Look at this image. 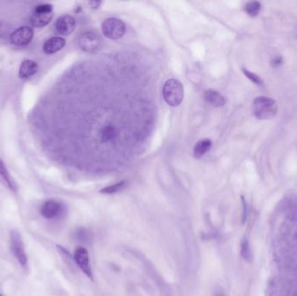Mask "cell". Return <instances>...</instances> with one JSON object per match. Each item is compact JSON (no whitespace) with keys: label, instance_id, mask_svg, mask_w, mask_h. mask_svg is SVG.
Returning <instances> with one entry per match:
<instances>
[{"label":"cell","instance_id":"1","mask_svg":"<svg viewBox=\"0 0 297 296\" xmlns=\"http://www.w3.org/2000/svg\"><path fill=\"white\" fill-rule=\"evenodd\" d=\"M253 114L256 119L268 120L273 119L277 114L276 101L268 97H257L253 102Z\"/></svg>","mask_w":297,"mask_h":296},{"label":"cell","instance_id":"2","mask_svg":"<svg viewBox=\"0 0 297 296\" xmlns=\"http://www.w3.org/2000/svg\"><path fill=\"white\" fill-rule=\"evenodd\" d=\"M163 96L169 106H179L184 98V88L182 83L175 79L167 81L163 88Z\"/></svg>","mask_w":297,"mask_h":296},{"label":"cell","instance_id":"3","mask_svg":"<svg viewBox=\"0 0 297 296\" xmlns=\"http://www.w3.org/2000/svg\"><path fill=\"white\" fill-rule=\"evenodd\" d=\"M10 248L18 263L24 269H26L28 267V256L22 236L17 230H12L10 234Z\"/></svg>","mask_w":297,"mask_h":296},{"label":"cell","instance_id":"4","mask_svg":"<svg viewBox=\"0 0 297 296\" xmlns=\"http://www.w3.org/2000/svg\"><path fill=\"white\" fill-rule=\"evenodd\" d=\"M53 6L50 4H42L36 6L31 16V24L36 28L46 26L53 17Z\"/></svg>","mask_w":297,"mask_h":296},{"label":"cell","instance_id":"5","mask_svg":"<svg viewBox=\"0 0 297 296\" xmlns=\"http://www.w3.org/2000/svg\"><path fill=\"white\" fill-rule=\"evenodd\" d=\"M102 32L109 39L116 40L125 34V25L117 18H108L102 24Z\"/></svg>","mask_w":297,"mask_h":296},{"label":"cell","instance_id":"6","mask_svg":"<svg viewBox=\"0 0 297 296\" xmlns=\"http://www.w3.org/2000/svg\"><path fill=\"white\" fill-rule=\"evenodd\" d=\"M40 213L45 219H57L65 213V207L60 201L48 200L42 204Z\"/></svg>","mask_w":297,"mask_h":296},{"label":"cell","instance_id":"7","mask_svg":"<svg viewBox=\"0 0 297 296\" xmlns=\"http://www.w3.org/2000/svg\"><path fill=\"white\" fill-rule=\"evenodd\" d=\"M75 262L90 279H93V270L90 261L89 252L83 247H78L74 252Z\"/></svg>","mask_w":297,"mask_h":296},{"label":"cell","instance_id":"8","mask_svg":"<svg viewBox=\"0 0 297 296\" xmlns=\"http://www.w3.org/2000/svg\"><path fill=\"white\" fill-rule=\"evenodd\" d=\"M33 38V31L28 26L18 28L10 35V42L17 46H24L32 41Z\"/></svg>","mask_w":297,"mask_h":296},{"label":"cell","instance_id":"9","mask_svg":"<svg viewBox=\"0 0 297 296\" xmlns=\"http://www.w3.org/2000/svg\"><path fill=\"white\" fill-rule=\"evenodd\" d=\"M79 47L85 52H93L100 45V38L95 32H87L81 35L78 40Z\"/></svg>","mask_w":297,"mask_h":296},{"label":"cell","instance_id":"10","mask_svg":"<svg viewBox=\"0 0 297 296\" xmlns=\"http://www.w3.org/2000/svg\"><path fill=\"white\" fill-rule=\"evenodd\" d=\"M56 33L63 36H69L74 32L76 20L72 16L65 15L60 17L55 24Z\"/></svg>","mask_w":297,"mask_h":296},{"label":"cell","instance_id":"11","mask_svg":"<svg viewBox=\"0 0 297 296\" xmlns=\"http://www.w3.org/2000/svg\"><path fill=\"white\" fill-rule=\"evenodd\" d=\"M66 45V40L61 37H53L45 41L43 50L46 54L56 53Z\"/></svg>","mask_w":297,"mask_h":296},{"label":"cell","instance_id":"12","mask_svg":"<svg viewBox=\"0 0 297 296\" xmlns=\"http://www.w3.org/2000/svg\"><path fill=\"white\" fill-rule=\"evenodd\" d=\"M39 70V66L37 63L33 60H25L21 64L19 68V77L23 79H27L33 77V75L36 74L37 71Z\"/></svg>","mask_w":297,"mask_h":296},{"label":"cell","instance_id":"13","mask_svg":"<svg viewBox=\"0 0 297 296\" xmlns=\"http://www.w3.org/2000/svg\"><path fill=\"white\" fill-rule=\"evenodd\" d=\"M204 99L209 104L214 107L223 106L226 103L224 97L214 90L206 91L204 93Z\"/></svg>","mask_w":297,"mask_h":296},{"label":"cell","instance_id":"14","mask_svg":"<svg viewBox=\"0 0 297 296\" xmlns=\"http://www.w3.org/2000/svg\"><path fill=\"white\" fill-rule=\"evenodd\" d=\"M118 136V131L116 128L113 127L111 125H106L102 128L99 136L100 140L103 142H112L113 140L116 139Z\"/></svg>","mask_w":297,"mask_h":296},{"label":"cell","instance_id":"15","mask_svg":"<svg viewBox=\"0 0 297 296\" xmlns=\"http://www.w3.org/2000/svg\"><path fill=\"white\" fill-rule=\"evenodd\" d=\"M0 176L3 179L4 182L6 183L10 190L15 192L17 190L16 183L13 180V178L12 177V175H10L9 171L7 170L5 163L2 162L1 159H0Z\"/></svg>","mask_w":297,"mask_h":296},{"label":"cell","instance_id":"16","mask_svg":"<svg viewBox=\"0 0 297 296\" xmlns=\"http://www.w3.org/2000/svg\"><path fill=\"white\" fill-rule=\"evenodd\" d=\"M211 145H212V142L210 139H203L197 142L194 148V157L196 158L202 157L211 150Z\"/></svg>","mask_w":297,"mask_h":296},{"label":"cell","instance_id":"17","mask_svg":"<svg viewBox=\"0 0 297 296\" xmlns=\"http://www.w3.org/2000/svg\"><path fill=\"white\" fill-rule=\"evenodd\" d=\"M261 5L258 1H251L244 6V11L250 17H256L260 13Z\"/></svg>","mask_w":297,"mask_h":296},{"label":"cell","instance_id":"18","mask_svg":"<svg viewBox=\"0 0 297 296\" xmlns=\"http://www.w3.org/2000/svg\"><path fill=\"white\" fill-rule=\"evenodd\" d=\"M126 185H127V182L123 180V181L118 182V183L112 184L110 186L105 187L103 190H100V192L104 193V194H115V193L119 192V191L124 190Z\"/></svg>","mask_w":297,"mask_h":296},{"label":"cell","instance_id":"19","mask_svg":"<svg viewBox=\"0 0 297 296\" xmlns=\"http://www.w3.org/2000/svg\"><path fill=\"white\" fill-rule=\"evenodd\" d=\"M242 71L244 72V74L245 75V77L250 79L252 83H255L256 85L262 86L263 85V81L261 79V77H259L258 75L255 74L253 73L251 71L247 70L245 68H242Z\"/></svg>","mask_w":297,"mask_h":296},{"label":"cell","instance_id":"20","mask_svg":"<svg viewBox=\"0 0 297 296\" xmlns=\"http://www.w3.org/2000/svg\"><path fill=\"white\" fill-rule=\"evenodd\" d=\"M241 255L245 260H249L250 258V245H249L248 241L245 240V239L242 242Z\"/></svg>","mask_w":297,"mask_h":296},{"label":"cell","instance_id":"21","mask_svg":"<svg viewBox=\"0 0 297 296\" xmlns=\"http://www.w3.org/2000/svg\"><path fill=\"white\" fill-rule=\"evenodd\" d=\"M76 234H77V240L81 241V242L89 240L90 237H91L90 233H88V231L84 228H79Z\"/></svg>","mask_w":297,"mask_h":296},{"label":"cell","instance_id":"22","mask_svg":"<svg viewBox=\"0 0 297 296\" xmlns=\"http://www.w3.org/2000/svg\"><path fill=\"white\" fill-rule=\"evenodd\" d=\"M9 27L3 22H0V38H3L6 33H8Z\"/></svg>","mask_w":297,"mask_h":296},{"label":"cell","instance_id":"23","mask_svg":"<svg viewBox=\"0 0 297 296\" xmlns=\"http://www.w3.org/2000/svg\"><path fill=\"white\" fill-rule=\"evenodd\" d=\"M282 60L281 57H278V58H275V60H272V62H271V65L274 66H279L282 64Z\"/></svg>","mask_w":297,"mask_h":296},{"label":"cell","instance_id":"24","mask_svg":"<svg viewBox=\"0 0 297 296\" xmlns=\"http://www.w3.org/2000/svg\"><path fill=\"white\" fill-rule=\"evenodd\" d=\"M100 5H101L100 1H92V2H90V6H92L93 8H98Z\"/></svg>","mask_w":297,"mask_h":296},{"label":"cell","instance_id":"25","mask_svg":"<svg viewBox=\"0 0 297 296\" xmlns=\"http://www.w3.org/2000/svg\"><path fill=\"white\" fill-rule=\"evenodd\" d=\"M216 296H225L224 295V293L223 292H218V293L216 294Z\"/></svg>","mask_w":297,"mask_h":296},{"label":"cell","instance_id":"26","mask_svg":"<svg viewBox=\"0 0 297 296\" xmlns=\"http://www.w3.org/2000/svg\"><path fill=\"white\" fill-rule=\"evenodd\" d=\"M294 296H297V292H296V293H295V295H294Z\"/></svg>","mask_w":297,"mask_h":296},{"label":"cell","instance_id":"27","mask_svg":"<svg viewBox=\"0 0 297 296\" xmlns=\"http://www.w3.org/2000/svg\"><path fill=\"white\" fill-rule=\"evenodd\" d=\"M0 296H3V295H1V294H0Z\"/></svg>","mask_w":297,"mask_h":296}]
</instances>
